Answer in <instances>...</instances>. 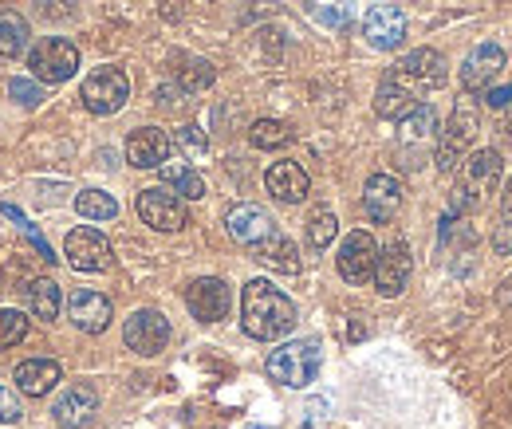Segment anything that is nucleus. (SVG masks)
<instances>
[{"mask_svg":"<svg viewBox=\"0 0 512 429\" xmlns=\"http://www.w3.org/2000/svg\"><path fill=\"white\" fill-rule=\"evenodd\" d=\"M241 327L260 343L284 339L296 327V304L272 280H249L241 292Z\"/></svg>","mask_w":512,"mask_h":429,"instance_id":"f257e3e1","label":"nucleus"},{"mask_svg":"<svg viewBox=\"0 0 512 429\" xmlns=\"http://www.w3.org/2000/svg\"><path fill=\"white\" fill-rule=\"evenodd\" d=\"M501 174H505V158H501L497 150H473V154L465 158L461 178L453 185V201H449L453 217L481 209V205L489 201V193H497Z\"/></svg>","mask_w":512,"mask_h":429,"instance_id":"f03ea898","label":"nucleus"},{"mask_svg":"<svg viewBox=\"0 0 512 429\" xmlns=\"http://www.w3.org/2000/svg\"><path fill=\"white\" fill-rule=\"evenodd\" d=\"M320 367H323L320 339H292V343L276 347V351L268 355V363H264V370H268V378H272V382L292 386V390H300V386L316 382Z\"/></svg>","mask_w":512,"mask_h":429,"instance_id":"7ed1b4c3","label":"nucleus"},{"mask_svg":"<svg viewBox=\"0 0 512 429\" xmlns=\"http://www.w3.org/2000/svg\"><path fill=\"white\" fill-rule=\"evenodd\" d=\"M477 134H481V115H477V107L461 95V103L453 107L446 130H438V154H434V162H438L442 174H453V170L469 158V146L477 142Z\"/></svg>","mask_w":512,"mask_h":429,"instance_id":"20e7f679","label":"nucleus"},{"mask_svg":"<svg viewBox=\"0 0 512 429\" xmlns=\"http://www.w3.org/2000/svg\"><path fill=\"white\" fill-rule=\"evenodd\" d=\"M79 99H83V107L91 111V115H99V119H107V115H119L123 107H127L130 99V79L123 67H115V63H107V67H95L87 79H83V87H79Z\"/></svg>","mask_w":512,"mask_h":429,"instance_id":"39448f33","label":"nucleus"},{"mask_svg":"<svg viewBox=\"0 0 512 429\" xmlns=\"http://www.w3.org/2000/svg\"><path fill=\"white\" fill-rule=\"evenodd\" d=\"M142 225H150L154 233H178L190 225V213H186V197L174 189V185H150L138 193L134 201Z\"/></svg>","mask_w":512,"mask_h":429,"instance_id":"423d86ee","label":"nucleus"},{"mask_svg":"<svg viewBox=\"0 0 512 429\" xmlns=\"http://www.w3.org/2000/svg\"><path fill=\"white\" fill-rule=\"evenodd\" d=\"M28 67H32V79H40L44 87L67 83L79 71V48L64 36H48L28 52Z\"/></svg>","mask_w":512,"mask_h":429,"instance_id":"0eeeda50","label":"nucleus"},{"mask_svg":"<svg viewBox=\"0 0 512 429\" xmlns=\"http://www.w3.org/2000/svg\"><path fill=\"white\" fill-rule=\"evenodd\" d=\"M123 343H127L134 355H162L166 343H170V319L158 311V307H138L130 311V319L123 323Z\"/></svg>","mask_w":512,"mask_h":429,"instance_id":"6e6552de","label":"nucleus"},{"mask_svg":"<svg viewBox=\"0 0 512 429\" xmlns=\"http://www.w3.org/2000/svg\"><path fill=\"white\" fill-rule=\"evenodd\" d=\"M505 48L501 44H477L465 63H461V95H489L493 87H497V79L505 75Z\"/></svg>","mask_w":512,"mask_h":429,"instance_id":"1a4fd4ad","label":"nucleus"},{"mask_svg":"<svg viewBox=\"0 0 512 429\" xmlns=\"http://www.w3.org/2000/svg\"><path fill=\"white\" fill-rule=\"evenodd\" d=\"M335 264H339V276H343L347 284H367V280L375 276V264H379V241H375L367 229L347 233V241L339 245Z\"/></svg>","mask_w":512,"mask_h":429,"instance_id":"9d476101","label":"nucleus"},{"mask_svg":"<svg viewBox=\"0 0 512 429\" xmlns=\"http://www.w3.org/2000/svg\"><path fill=\"white\" fill-rule=\"evenodd\" d=\"M64 256L75 272H107L115 252H111V241L99 233V229H71L64 241Z\"/></svg>","mask_w":512,"mask_h":429,"instance_id":"9b49d317","label":"nucleus"},{"mask_svg":"<svg viewBox=\"0 0 512 429\" xmlns=\"http://www.w3.org/2000/svg\"><path fill=\"white\" fill-rule=\"evenodd\" d=\"M410 272H414V256H410L406 241H390L386 248H379V264H375V288H379V296H386V300L402 296L406 284H410Z\"/></svg>","mask_w":512,"mask_h":429,"instance_id":"f8f14e48","label":"nucleus"},{"mask_svg":"<svg viewBox=\"0 0 512 429\" xmlns=\"http://www.w3.org/2000/svg\"><path fill=\"white\" fill-rule=\"evenodd\" d=\"M402 83H410L414 91H430V87H442L446 83V56L442 52H434V48H414L410 56H402V60L390 67Z\"/></svg>","mask_w":512,"mask_h":429,"instance_id":"ddd939ff","label":"nucleus"},{"mask_svg":"<svg viewBox=\"0 0 512 429\" xmlns=\"http://www.w3.org/2000/svg\"><path fill=\"white\" fill-rule=\"evenodd\" d=\"M67 319L83 335H103L111 327V319H115V307H111V300L103 292H95V288H75L71 300H67Z\"/></svg>","mask_w":512,"mask_h":429,"instance_id":"4468645a","label":"nucleus"},{"mask_svg":"<svg viewBox=\"0 0 512 429\" xmlns=\"http://www.w3.org/2000/svg\"><path fill=\"white\" fill-rule=\"evenodd\" d=\"M186 307H190L193 319H201V323H217V319L229 315L233 292H229L225 280H217V276H201V280H193L190 288H186Z\"/></svg>","mask_w":512,"mask_h":429,"instance_id":"2eb2a0df","label":"nucleus"},{"mask_svg":"<svg viewBox=\"0 0 512 429\" xmlns=\"http://www.w3.org/2000/svg\"><path fill=\"white\" fill-rule=\"evenodd\" d=\"M363 40L375 48V52H394L402 48L406 40V16L398 4H375L367 16H363Z\"/></svg>","mask_w":512,"mask_h":429,"instance_id":"dca6fc26","label":"nucleus"},{"mask_svg":"<svg viewBox=\"0 0 512 429\" xmlns=\"http://www.w3.org/2000/svg\"><path fill=\"white\" fill-rule=\"evenodd\" d=\"M170 150H174V142H170L166 130H158V126H138V130H130L127 162L134 170H158V166L170 158Z\"/></svg>","mask_w":512,"mask_h":429,"instance_id":"f3484780","label":"nucleus"},{"mask_svg":"<svg viewBox=\"0 0 512 429\" xmlns=\"http://www.w3.org/2000/svg\"><path fill=\"white\" fill-rule=\"evenodd\" d=\"M225 225H229V237L245 248H256V245H264L268 237H276L272 217H268L260 205H249V201H245V205H233L229 217H225Z\"/></svg>","mask_w":512,"mask_h":429,"instance_id":"a211bd4d","label":"nucleus"},{"mask_svg":"<svg viewBox=\"0 0 512 429\" xmlns=\"http://www.w3.org/2000/svg\"><path fill=\"white\" fill-rule=\"evenodd\" d=\"M402 205V182L394 174H371L363 185V209L375 225H390Z\"/></svg>","mask_w":512,"mask_h":429,"instance_id":"6ab92c4d","label":"nucleus"},{"mask_svg":"<svg viewBox=\"0 0 512 429\" xmlns=\"http://www.w3.org/2000/svg\"><path fill=\"white\" fill-rule=\"evenodd\" d=\"M52 414H56V426L60 429H83L99 414V394H95V386L79 382V386L64 390L60 402L52 406Z\"/></svg>","mask_w":512,"mask_h":429,"instance_id":"aec40b11","label":"nucleus"},{"mask_svg":"<svg viewBox=\"0 0 512 429\" xmlns=\"http://www.w3.org/2000/svg\"><path fill=\"white\" fill-rule=\"evenodd\" d=\"M264 185H268V193H272L276 201L296 205V201H304V197H308L312 178H308V170H304L300 162H276V166H268Z\"/></svg>","mask_w":512,"mask_h":429,"instance_id":"412c9836","label":"nucleus"},{"mask_svg":"<svg viewBox=\"0 0 512 429\" xmlns=\"http://www.w3.org/2000/svg\"><path fill=\"white\" fill-rule=\"evenodd\" d=\"M422 103V91H414L410 83H402L394 71H386L383 83H379V95H375V111L383 115V119H406L414 107Z\"/></svg>","mask_w":512,"mask_h":429,"instance_id":"4be33fe9","label":"nucleus"},{"mask_svg":"<svg viewBox=\"0 0 512 429\" xmlns=\"http://www.w3.org/2000/svg\"><path fill=\"white\" fill-rule=\"evenodd\" d=\"M64 378V370L56 359H24L16 374H12V382H16V390L24 394V398H44V394H52L56 390V382Z\"/></svg>","mask_w":512,"mask_h":429,"instance_id":"5701e85b","label":"nucleus"},{"mask_svg":"<svg viewBox=\"0 0 512 429\" xmlns=\"http://www.w3.org/2000/svg\"><path fill=\"white\" fill-rule=\"evenodd\" d=\"M402 130V142H414V146H438V115L430 103H418L406 119H398Z\"/></svg>","mask_w":512,"mask_h":429,"instance_id":"b1692460","label":"nucleus"},{"mask_svg":"<svg viewBox=\"0 0 512 429\" xmlns=\"http://www.w3.org/2000/svg\"><path fill=\"white\" fill-rule=\"evenodd\" d=\"M256 260L260 264H268V268H276V272H288V276H296L300 272V252H296V245L288 241V237H268L264 245H256Z\"/></svg>","mask_w":512,"mask_h":429,"instance_id":"393cba45","label":"nucleus"},{"mask_svg":"<svg viewBox=\"0 0 512 429\" xmlns=\"http://www.w3.org/2000/svg\"><path fill=\"white\" fill-rule=\"evenodd\" d=\"M158 170H162V178L174 185L186 201H201V197H205V178H201L197 170H190L186 158H166Z\"/></svg>","mask_w":512,"mask_h":429,"instance_id":"a878e982","label":"nucleus"},{"mask_svg":"<svg viewBox=\"0 0 512 429\" xmlns=\"http://www.w3.org/2000/svg\"><path fill=\"white\" fill-rule=\"evenodd\" d=\"M28 20L16 12H0V60H20L28 52Z\"/></svg>","mask_w":512,"mask_h":429,"instance_id":"bb28decb","label":"nucleus"},{"mask_svg":"<svg viewBox=\"0 0 512 429\" xmlns=\"http://www.w3.org/2000/svg\"><path fill=\"white\" fill-rule=\"evenodd\" d=\"M308 16L327 32H343L355 20V0H308Z\"/></svg>","mask_w":512,"mask_h":429,"instance_id":"cd10ccee","label":"nucleus"},{"mask_svg":"<svg viewBox=\"0 0 512 429\" xmlns=\"http://www.w3.org/2000/svg\"><path fill=\"white\" fill-rule=\"evenodd\" d=\"M24 300H28V311L36 315V319H56L60 315V284L56 280H32L28 288H24Z\"/></svg>","mask_w":512,"mask_h":429,"instance_id":"c85d7f7f","label":"nucleus"},{"mask_svg":"<svg viewBox=\"0 0 512 429\" xmlns=\"http://www.w3.org/2000/svg\"><path fill=\"white\" fill-rule=\"evenodd\" d=\"M75 213L87 217V221H115L119 217V201L111 193H103V189H83L75 197Z\"/></svg>","mask_w":512,"mask_h":429,"instance_id":"c756f323","label":"nucleus"},{"mask_svg":"<svg viewBox=\"0 0 512 429\" xmlns=\"http://www.w3.org/2000/svg\"><path fill=\"white\" fill-rule=\"evenodd\" d=\"M249 142L256 150H284L292 142V126L280 123V119H256L249 130Z\"/></svg>","mask_w":512,"mask_h":429,"instance_id":"7c9ffc66","label":"nucleus"},{"mask_svg":"<svg viewBox=\"0 0 512 429\" xmlns=\"http://www.w3.org/2000/svg\"><path fill=\"white\" fill-rule=\"evenodd\" d=\"M335 233H339L335 213H331V209H312V217H308V245L327 248L335 241Z\"/></svg>","mask_w":512,"mask_h":429,"instance_id":"2f4dec72","label":"nucleus"},{"mask_svg":"<svg viewBox=\"0 0 512 429\" xmlns=\"http://www.w3.org/2000/svg\"><path fill=\"white\" fill-rule=\"evenodd\" d=\"M8 95L24 107V111H36L44 99H48V91H44V83L40 79H28V75H16L12 83H8Z\"/></svg>","mask_w":512,"mask_h":429,"instance_id":"473e14b6","label":"nucleus"},{"mask_svg":"<svg viewBox=\"0 0 512 429\" xmlns=\"http://www.w3.org/2000/svg\"><path fill=\"white\" fill-rule=\"evenodd\" d=\"M28 335V319L16 307H0V347H16Z\"/></svg>","mask_w":512,"mask_h":429,"instance_id":"72a5a7b5","label":"nucleus"},{"mask_svg":"<svg viewBox=\"0 0 512 429\" xmlns=\"http://www.w3.org/2000/svg\"><path fill=\"white\" fill-rule=\"evenodd\" d=\"M170 142L182 150V158H205V150H209V142H205L201 126H182V130H178Z\"/></svg>","mask_w":512,"mask_h":429,"instance_id":"f704fd0d","label":"nucleus"},{"mask_svg":"<svg viewBox=\"0 0 512 429\" xmlns=\"http://www.w3.org/2000/svg\"><path fill=\"white\" fill-rule=\"evenodd\" d=\"M178 83H182V91H201V87L213 83V67L205 60H190L178 71Z\"/></svg>","mask_w":512,"mask_h":429,"instance_id":"c9c22d12","label":"nucleus"},{"mask_svg":"<svg viewBox=\"0 0 512 429\" xmlns=\"http://www.w3.org/2000/svg\"><path fill=\"white\" fill-rule=\"evenodd\" d=\"M12 422H20V398L8 386H0V426H12Z\"/></svg>","mask_w":512,"mask_h":429,"instance_id":"e433bc0d","label":"nucleus"},{"mask_svg":"<svg viewBox=\"0 0 512 429\" xmlns=\"http://www.w3.org/2000/svg\"><path fill=\"white\" fill-rule=\"evenodd\" d=\"M75 8H79V0H40V12L48 20H71Z\"/></svg>","mask_w":512,"mask_h":429,"instance_id":"4c0bfd02","label":"nucleus"},{"mask_svg":"<svg viewBox=\"0 0 512 429\" xmlns=\"http://www.w3.org/2000/svg\"><path fill=\"white\" fill-rule=\"evenodd\" d=\"M512 103V83L509 87H493L489 91V107H509Z\"/></svg>","mask_w":512,"mask_h":429,"instance_id":"58836bf2","label":"nucleus"},{"mask_svg":"<svg viewBox=\"0 0 512 429\" xmlns=\"http://www.w3.org/2000/svg\"><path fill=\"white\" fill-rule=\"evenodd\" d=\"M501 205H505V217H512V182H509V189H505V201H501Z\"/></svg>","mask_w":512,"mask_h":429,"instance_id":"ea45409f","label":"nucleus"},{"mask_svg":"<svg viewBox=\"0 0 512 429\" xmlns=\"http://www.w3.org/2000/svg\"><path fill=\"white\" fill-rule=\"evenodd\" d=\"M249 429H264V426H249Z\"/></svg>","mask_w":512,"mask_h":429,"instance_id":"a19ab883","label":"nucleus"}]
</instances>
